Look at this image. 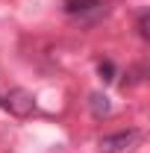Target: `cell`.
Here are the masks:
<instances>
[{
	"label": "cell",
	"instance_id": "cell-4",
	"mask_svg": "<svg viewBox=\"0 0 150 153\" xmlns=\"http://www.w3.org/2000/svg\"><path fill=\"white\" fill-rule=\"evenodd\" d=\"M109 97L106 94H100V91H94L91 94V112H94V118H103V115H109Z\"/></svg>",
	"mask_w": 150,
	"mask_h": 153
},
{
	"label": "cell",
	"instance_id": "cell-6",
	"mask_svg": "<svg viewBox=\"0 0 150 153\" xmlns=\"http://www.w3.org/2000/svg\"><path fill=\"white\" fill-rule=\"evenodd\" d=\"M147 21H150V15H147V12H141V15H138V36H141V38H150Z\"/></svg>",
	"mask_w": 150,
	"mask_h": 153
},
{
	"label": "cell",
	"instance_id": "cell-2",
	"mask_svg": "<svg viewBox=\"0 0 150 153\" xmlns=\"http://www.w3.org/2000/svg\"><path fill=\"white\" fill-rule=\"evenodd\" d=\"M6 109L12 115H18V118H27V115H33L36 112V97L30 94L27 88H12L9 94H6Z\"/></svg>",
	"mask_w": 150,
	"mask_h": 153
},
{
	"label": "cell",
	"instance_id": "cell-7",
	"mask_svg": "<svg viewBox=\"0 0 150 153\" xmlns=\"http://www.w3.org/2000/svg\"><path fill=\"white\" fill-rule=\"evenodd\" d=\"M0 103H3V100H0Z\"/></svg>",
	"mask_w": 150,
	"mask_h": 153
},
{
	"label": "cell",
	"instance_id": "cell-3",
	"mask_svg": "<svg viewBox=\"0 0 150 153\" xmlns=\"http://www.w3.org/2000/svg\"><path fill=\"white\" fill-rule=\"evenodd\" d=\"M100 6V0H68L65 3V12L68 15H85V12H91Z\"/></svg>",
	"mask_w": 150,
	"mask_h": 153
},
{
	"label": "cell",
	"instance_id": "cell-5",
	"mask_svg": "<svg viewBox=\"0 0 150 153\" xmlns=\"http://www.w3.org/2000/svg\"><path fill=\"white\" fill-rule=\"evenodd\" d=\"M97 71H100V76H103V82H112V79H115V65L109 62V59H103Z\"/></svg>",
	"mask_w": 150,
	"mask_h": 153
},
{
	"label": "cell",
	"instance_id": "cell-1",
	"mask_svg": "<svg viewBox=\"0 0 150 153\" xmlns=\"http://www.w3.org/2000/svg\"><path fill=\"white\" fill-rule=\"evenodd\" d=\"M138 141H141V133H138V130L103 135V138H100V153H130Z\"/></svg>",
	"mask_w": 150,
	"mask_h": 153
}]
</instances>
